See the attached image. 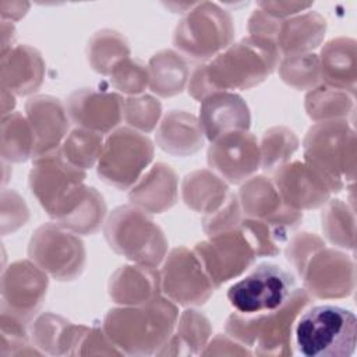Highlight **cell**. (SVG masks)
Instances as JSON below:
<instances>
[{
    "mask_svg": "<svg viewBox=\"0 0 357 357\" xmlns=\"http://www.w3.org/2000/svg\"><path fill=\"white\" fill-rule=\"evenodd\" d=\"M280 59L275 42L243 38L192 71L187 84L188 93L201 102L213 92L254 88L278 68Z\"/></svg>",
    "mask_w": 357,
    "mask_h": 357,
    "instance_id": "obj_1",
    "label": "cell"
},
{
    "mask_svg": "<svg viewBox=\"0 0 357 357\" xmlns=\"http://www.w3.org/2000/svg\"><path fill=\"white\" fill-rule=\"evenodd\" d=\"M178 311L167 297L141 305H120L107 311L103 331L123 354H156L172 336Z\"/></svg>",
    "mask_w": 357,
    "mask_h": 357,
    "instance_id": "obj_2",
    "label": "cell"
},
{
    "mask_svg": "<svg viewBox=\"0 0 357 357\" xmlns=\"http://www.w3.org/2000/svg\"><path fill=\"white\" fill-rule=\"evenodd\" d=\"M311 304L304 289H293L286 303L272 311L257 315L233 312L226 319V335L259 356H290L291 337L298 315Z\"/></svg>",
    "mask_w": 357,
    "mask_h": 357,
    "instance_id": "obj_3",
    "label": "cell"
},
{
    "mask_svg": "<svg viewBox=\"0 0 357 357\" xmlns=\"http://www.w3.org/2000/svg\"><path fill=\"white\" fill-rule=\"evenodd\" d=\"M304 162L331 192H340L356 177V132L347 120L315 123L304 138Z\"/></svg>",
    "mask_w": 357,
    "mask_h": 357,
    "instance_id": "obj_4",
    "label": "cell"
},
{
    "mask_svg": "<svg viewBox=\"0 0 357 357\" xmlns=\"http://www.w3.org/2000/svg\"><path fill=\"white\" fill-rule=\"evenodd\" d=\"M293 335L298 353L305 357H350L357 343V318L339 305L307 307Z\"/></svg>",
    "mask_w": 357,
    "mask_h": 357,
    "instance_id": "obj_5",
    "label": "cell"
},
{
    "mask_svg": "<svg viewBox=\"0 0 357 357\" xmlns=\"http://www.w3.org/2000/svg\"><path fill=\"white\" fill-rule=\"evenodd\" d=\"M29 187L45 212L56 222L67 219L84 201L88 188L85 170L70 165L60 148L32 159Z\"/></svg>",
    "mask_w": 357,
    "mask_h": 357,
    "instance_id": "obj_6",
    "label": "cell"
},
{
    "mask_svg": "<svg viewBox=\"0 0 357 357\" xmlns=\"http://www.w3.org/2000/svg\"><path fill=\"white\" fill-rule=\"evenodd\" d=\"M109 247L128 261L156 268L167 255V240L163 230L134 205L116 208L103 227Z\"/></svg>",
    "mask_w": 357,
    "mask_h": 357,
    "instance_id": "obj_7",
    "label": "cell"
},
{
    "mask_svg": "<svg viewBox=\"0 0 357 357\" xmlns=\"http://www.w3.org/2000/svg\"><path fill=\"white\" fill-rule=\"evenodd\" d=\"M234 38L231 15L216 3H195L177 24L173 45L180 54L211 60L227 49Z\"/></svg>",
    "mask_w": 357,
    "mask_h": 357,
    "instance_id": "obj_8",
    "label": "cell"
},
{
    "mask_svg": "<svg viewBox=\"0 0 357 357\" xmlns=\"http://www.w3.org/2000/svg\"><path fill=\"white\" fill-rule=\"evenodd\" d=\"M152 159V141L137 130L120 127L105 139L96 163L98 176L119 190H128L141 178Z\"/></svg>",
    "mask_w": 357,
    "mask_h": 357,
    "instance_id": "obj_9",
    "label": "cell"
},
{
    "mask_svg": "<svg viewBox=\"0 0 357 357\" xmlns=\"http://www.w3.org/2000/svg\"><path fill=\"white\" fill-rule=\"evenodd\" d=\"M28 255L42 271L60 282L79 278L86 262L82 240L59 223H45L33 231Z\"/></svg>",
    "mask_w": 357,
    "mask_h": 357,
    "instance_id": "obj_10",
    "label": "cell"
},
{
    "mask_svg": "<svg viewBox=\"0 0 357 357\" xmlns=\"http://www.w3.org/2000/svg\"><path fill=\"white\" fill-rule=\"evenodd\" d=\"M294 279L282 266L264 262L233 283L227 300L236 312L257 315L280 308L293 291Z\"/></svg>",
    "mask_w": 357,
    "mask_h": 357,
    "instance_id": "obj_11",
    "label": "cell"
},
{
    "mask_svg": "<svg viewBox=\"0 0 357 357\" xmlns=\"http://www.w3.org/2000/svg\"><path fill=\"white\" fill-rule=\"evenodd\" d=\"M160 286L170 301L184 307L205 304L215 290L197 254L187 247H176L166 255Z\"/></svg>",
    "mask_w": 357,
    "mask_h": 357,
    "instance_id": "obj_12",
    "label": "cell"
},
{
    "mask_svg": "<svg viewBox=\"0 0 357 357\" xmlns=\"http://www.w3.org/2000/svg\"><path fill=\"white\" fill-rule=\"evenodd\" d=\"M192 250L215 289L243 275L257 258L240 229L211 236Z\"/></svg>",
    "mask_w": 357,
    "mask_h": 357,
    "instance_id": "obj_13",
    "label": "cell"
},
{
    "mask_svg": "<svg viewBox=\"0 0 357 357\" xmlns=\"http://www.w3.org/2000/svg\"><path fill=\"white\" fill-rule=\"evenodd\" d=\"M304 290L315 298L349 297L356 286L354 262L335 248H321L307 262L301 276Z\"/></svg>",
    "mask_w": 357,
    "mask_h": 357,
    "instance_id": "obj_14",
    "label": "cell"
},
{
    "mask_svg": "<svg viewBox=\"0 0 357 357\" xmlns=\"http://www.w3.org/2000/svg\"><path fill=\"white\" fill-rule=\"evenodd\" d=\"M209 167L230 184H241L261 167L259 142L248 130L231 131L211 142Z\"/></svg>",
    "mask_w": 357,
    "mask_h": 357,
    "instance_id": "obj_15",
    "label": "cell"
},
{
    "mask_svg": "<svg viewBox=\"0 0 357 357\" xmlns=\"http://www.w3.org/2000/svg\"><path fill=\"white\" fill-rule=\"evenodd\" d=\"M47 276L31 259L13 262L1 276V310L29 324L46 297Z\"/></svg>",
    "mask_w": 357,
    "mask_h": 357,
    "instance_id": "obj_16",
    "label": "cell"
},
{
    "mask_svg": "<svg viewBox=\"0 0 357 357\" xmlns=\"http://www.w3.org/2000/svg\"><path fill=\"white\" fill-rule=\"evenodd\" d=\"M244 218L258 219L286 230L297 227L303 212L286 205L273 184L265 176H252L245 180L237 194Z\"/></svg>",
    "mask_w": 357,
    "mask_h": 357,
    "instance_id": "obj_17",
    "label": "cell"
},
{
    "mask_svg": "<svg viewBox=\"0 0 357 357\" xmlns=\"http://www.w3.org/2000/svg\"><path fill=\"white\" fill-rule=\"evenodd\" d=\"M123 103L124 98L119 93L82 88L68 96L66 109L77 127L107 134L123 120Z\"/></svg>",
    "mask_w": 357,
    "mask_h": 357,
    "instance_id": "obj_18",
    "label": "cell"
},
{
    "mask_svg": "<svg viewBox=\"0 0 357 357\" xmlns=\"http://www.w3.org/2000/svg\"><path fill=\"white\" fill-rule=\"evenodd\" d=\"M272 181L283 202L300 212L324 206L332 195L328 185L304 160L284 163L273 172Z\"/></svg>",
    "mask_w": 357,
    "mask_h": 357,
    "instance_id": "obj_19",
    "label": "cell"
},
{
    "mask_svg": "<svg viewBox=\"0 0 357 357\" xmlns=\"http://www.w3.org/2000/svg\"><path fill=\"white\" fill-rule=\"evenodd\" d=\"M25 117L35 137V155H46L57 151L66 139L70 128V117L66 106L50 95L32 96L25 103Z\"/></svg>",
    "mask_w": 357,
    "mask_h": 357,
    "instance_id": "obj_20",
    "label": "cell"
},
{
    "mask_svg": "<svg viewBox=\"0 0 357 357\" xmlns=\"http://www.w3.org/2000/svg\"><path fill=\"white\" fill-rule=\"evenodd\" d=\"M198 120L205 138L212 142L226 132L248 130L251 114L248 105L240 95L220 91L201 100Z\"/></svg>",
    "mask_w": 357,
    "mask_h": 357,
    "instance_id": "obj_21",
    "label": "cell"
},
{
    "mask_svg": "<svg viewBox=\"0 0 357 357\" xmlns=\"http://www.w3.org/2000/svg\"><path fill=\"white\" fill-rule=\"evenodd\" d=\"M178 198V178L176 172L166 163L158 162L130 188L131 205L146 213H163Z\"/></svg>",
    "mask_w": 357,
    "mask_h": 357,
    "instance_id": "obj_22",
    "label": "cell"
},
{
    "mask_svg": "<svg viewBox=\"0 0 357 357\" xmlns=\"http://www.w3.org/2000/svg\"><path fill=\"white\" fill-rule=\"evenodd\" d=\"M45 77V61L29 45H18L1 56V88L24 96L35 92Z\"/></svg>",
    "mask_w": 357,
    "mask_h": 357,
    "instance_id": "obj_23",
    "label": "cell"
},
{
    "mask_svg": "<svg viewBox=\"0 0 357 357\" xmlns=\"http://www.w3.org/2000/svg\"><path fill=\"white\" fill-rule=\"evenodd\" d=\"M160 293V272L138 264L120 266L109 282V296L119 305L146 304Z\"/></svg>",
    "mask_w": 357,
    "mask_h": 357,
    "instance_id": "obj_24",
    "label": "cell"
},
{
    "mask_svg": "<svg viewBox=\"0 0 357 357\" xmlns=\"http://www.w3.org/2000/svg\"><path fill=\"white\" fill-rule=\"evenodd\" d=\"M155 141L169 155L190 156L204 146L205 135L198 117L184 110H170L159 123Z\"/></svg>",
    "mask_w": 357,
    "mask_h": 357,
    "instance_id": "obj_25",
    "label": "cell"
},
{
    "mask_svg": "<svg viewBox=\"0 0 357 357\" xmlns=\"http://www.w3.org/2000/svg\"><path fill=\"white\" fill-rule=\"evenodd\" d=\"M326 20L317 11H304L279 25L275 45L280 57L311 53L325 36Z\"/></svg>",
    "mask_w": 357,
    "mask_h": 357,
    "instance_id": "obj_26",
    "label": "cell"
},
{
    "mask_svg": "<svg viewBox=\"0 0 357 357\" xmlns=\"http://www.w3.org/2000/svg\"><path fill=\"white\" fill-rule=\"evenodd\" d=\"M357 46L351 38H335L324 45L319 59L321 82L356 95Z\"/></svg>",
    "mask_w": 357,
    "mask_h": 357,
    "instance_id": "obj_27",
    "label": "cell"
},
{
    "mask_svg": "<svg viewBox=\"0 0 357 357\" xmlns=\"http://www.w3.org/2000/svg\"><path fill=\"white\" fill-rule=\"evenodd\" d=\"M88 326L75 325L53 312H43L32 324L31 337L35 347L47 354H75Z\"/></svg>",
    "mask_w": 357,
    "mask_h": 357,
    "instance_id": "obj_28",
    "label": "cell"
},
{
    "mask_svg": "<svg viewBox=\"0 0 357 357\" xmlns=\"http://www.w3.org/2000/svg\"><path fill=\"white\" fill-rule=\"evenodd\" d=\"M227 183L215 172L199 169L188 173L181 183L184 204L194 212L209 215L219 209L229 197Z\"/></svg>",
    "mask_w": 357,
    "mask_h": 357,
    "instance_id": "obj_29",
    "label": "cell"
},
{
    "mask_svg": "<svg viewBox=\"0 0 357 357\" xmlns=\"http://www.w3.org/2000/svg\"><path fill=\"white\" fill-rule=\"evenodd\" d=\"M212 336V326L209 319L197 310H185L177 319L176 328L156 353L159 356H188L201 354Z\"/></svg>",
    "mask_w": 357,
    "mask_h": 357,
    "instance_id": "obj_30",
    "label": "cell"
},
{
    "mask_svg": "<svg viewBox=\"0 0 357 357\" xmlns=\"http://www.w3.org/2000/svg\"><path fill=\"white\" fill-rule=\"evenodd\" d=\"M149 88L162 98L180 93L190 78V68L185 59L174 50H160L148 63Z\"/></svg>",
    "mask_w": 357,
    "mask_h": 357,
    "instance_id": "obj_31",
    "label": "cell"
},
{
    "mask_svg": "<svg viewBox=\"0 0 357 357\" xmlns=\"http://www.w3.org/2000/svg\"><path fill=\"white\" fill-rule=\"evenodd\" d=\"M354 96L347 91L319 84L305 95L304 107L315 123L347 120L354 112Z\"/></svg>",
    "mask_w": 357,
    "mask_h": 357,
    "instance_id": "obj_32",
    "label": "cell"
},
{
    "mask_svg": "<svg viewBox=\"0 0 357 357\" xmlns=\"http://www.w3.org/2000/svg\"><path fill=\"white\" fill-rule=\"evenodd\" d=\"M35 137L24 114L13 112L1 120V158L4 162L20 163L33 159Z\"/></svg>",
    "mask_w": 357,
    "mask_h": 357,
    "instance_id": "obj_33",
    "label": "cell"
},
{
    "mask_svg": "<svg viewBox=\"0 0 357 357\" xmlns=\"http://www.w3.org/2000/svg\"><path fill=\"white\" fill-rule=\"evenodd\" d=\"M86 53L88 61L96 73L110 75L123 59L130 57V46L120 32L102 29L89 39Z\"/></svg>",
    "mask_w": 357,
    "mask_h": 357,
    "instance_id": "obj_34",
    "label": "cell"
},
{
    "mask_svg": "<svg viewBox=\"0 0 357 357\" xmlns=\"http://www.w3.org/2000/svg\"><path fill=\"white\" fill-rule=\"evenodd\" d=\"M103 144V134L77 127L67 134L60 152L70 165L86 170L98 163Z\"/></svg>",
    "mask_w": 357,
    "mask_h": 357,
    "instance_id": "obj_35",
    "label": "cell"
},
{
    "mask_svg": "<svg viewBox=\"0 0 357 357\" xmlns=\"http://www.w3.org/2000/svg\"><path fill=\"white\" fill-rule=\"evenodd\" d=\"M322 231L333 245L353 250L354 248V212L342 199H329L324 205L321 215Z\"/></svg>",
    "mask_w": 357,
    "mask_h": 357,
    "instance_id": "obj_36",
    "label": "cell"
},
{
    "mask_svg": "<svg viewBox=\"0 0 357 357\" xmlns=\"http://www.w3.org/2000/svg\"><path fill=\"white\" fill-rule=\"evenodd\" d=\"M298 145L300 141L290 128L284 126L268 128L259 142L261 167L265 172H275L289 162Z\"/></svg>",
    "mask_w": 357,
    "mask_h": 357,
    "instance_id": "obj_37",
    "label": "cell"
},
{
    "mask_svg": "<svg viewBox=\"0 0 357 357\" xmlns=\"http://www.w3.org/2000/svg\"><path fill=\"white\" fill-rule=\"evenodd\" d=\"M105 219L106 202L96 188L89 187L81 205L59 225L75 234L89 236L100 230L106 222Z\"/></svg>",
    "mask_w": 357,
    "mask_h": 357,
    "instance_id": "obj_38",
    "label": "cell"
},
{
    "mask_svg": "<svg viewBox=\"0 0 357 357\" xmlns=\"http://www.w3.org/2000/svg\"><path fill=\"white\" fill-rule=\"evenodd\" d=\"M278 68L282 81L297 91H311L322 84L319 59L314 53L282 57Z\"/></svg>",
    "mask_w": 357,
    "mask_h": 357,
    "instance_id": "obj_39",
    "label": "cell"
},
{
    "mask_svg": "<svg viewBox=\"0 0 357 357\" xmlns=\"http://www.w3.org/2000/svg\"><path fill=\"white\" fill-rule=\"evenodd\" d=\"M258 257H275L287 238V230L258 219L243 218L240 227Z\"/></svg>",
    "mask_w": 357,
    "mask_h": 357,
    "instance_id": "obj_40",
    "label": "cell"
},
{
    "mask_svg": "<svg viewBox=\"0 0 357 357\" xmlns=\"http://www.w3.org/2000/svg\"><path fill=\"white\" fill-rule=\"evenodd\" d=\"M162 116L160 102L151 95H137L124 99L123 120L132 130L142 134L151 132L159 124Z\"/></svg>",
    "mask_w": 357,
    "mask_h": 357,
    "instance_id": "obj_41",
    "label": "cell"
},
{
    "mask_svg": "<svg viewBox=\"0 0 357 357\" xmlns=\"http://www.w3.org/2000/svg\"><path fill=\"white\" fill-rule=\"evenodd\" d=\"M110 84L113 88L131 96L142 95L149 86L148 66L132 60L131 57L123 59L110 73Z\"/></svg>",
    "mask_w": 357,
    "mask_h": 357,
    "instance_id": "obj_42",
    "label": "cell"
},
{
    "mask_svg": "<svg viewBox=\"0 0 357 357\" xmlns=\"http://www.w3.org/2000/svg\"><path fill=\"white\" fill-rule=\"evenodd\" d=\"M243 218L244 216L241 212L237 194L230 192L227 199L219 209H216L213 213L204 216L202 229L208 237L219 233L231 231L240 227Z\"/></svg>",
    "mask_w": 357,
    "mask_h": 357,
    "instance_id": "obj_43",
    "label": "cell"
},
{
    "mask_svg": "<svg viewBox=\"0 0 357 357\" xmlns=\"http://www.w3.org/2000/svg\"><path fill=\"white\" fill-rule=\"evenodd\" d=\"M325 247V241L314 233H298L296 234L286 247V258L294 271L301 276L310 258Z\"/></svg>",
    "mask_w": 357,
    "mask_h": 357,
    "instance_id": "obj_44",
    "label": "cell"
},
{
    "mask_svg": "<svg viewBox=\"0 0 357 357\" xmlns=\"http://www.w3.org/2000/svg\"><path fill=\"white\" fill-rule=\"evenodd\" d=\"M1 204L10 208V213H1V231L3 234L8 231H15L21 226H24L29 219V211L24 199L14 192L13 190L1 191Z\"/></svg>",
    "mask_w": 357,
    "mask_h": 357,
    "instance_id": "obj_45",
    "label": "cell"
},
{
    "mask_svg": "<svg viewBox=\"0 0 357 357\" xmlns=\"http://www.w3.org/2000/svg\"><path fill=\"white\" fill-rule=\"evenodd\" d=\"M75 354L78 356H91V354H123L107 337L103 328H88L84 333Z\"/></svg>",
    "mask_w": 357,
    "mask_h": 357,
    "instance_id": "obj_46",
    "label": "cell"
},
{
    "mask_svg": "<svg viewBox=\"0 0 357 357\" xmlns=\"http://www.w3.org/2000/svg\"><path fill=\"white\" fill-rule=\"evenodd\" d=\"M201 354L202 356H211V354L212 356H250L251 351L247 349V346L231 339L230 336L218 335L211 342L206 343Z\"/></svg>",
    "mask_w": 357,
    "mask_h": 357,
    "instance_id": "obj_47",
    "label": "cell"
},
{
    "mask_svg": "<svg viewBox=\"0 0 357 357\" xmlns=\"http://www.w3.org/2000/svg\"><path fill=\"white\" fill-rule=\"evenodd\" d=\"M258 8H261L268 15L276 18V20H287L290 17H294L297 14H301L304 11H308L310 7H312V3H303V1H259L257 4Z\"/></svg>",
    "mask_w": 357,
    "mask_h": 357,
    "instance_id": "obj_48",
    "label": "cell"
},
{
    "mask_svg": "<svg viewBox=\"0 0 357 357\" xmlns=\"http://www.w3.org/2000/svg\"><path fill=\"white\" fill-rule=\"evenodd\" d=\"M7 7H10V13L8 14H6L3 18H6V17H8V18H11V20H18V18H21L22 15H25V13H26V10H28V7H29V4L28 3H21V1H3Z\"/></svg>",
    "mask_w": 357,
    "mask_h": 357,
    "instance_id": "obj_49",
    "label": "cell"
}]
</instances>
